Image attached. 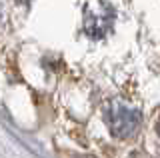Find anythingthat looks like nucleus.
<instances>
[{"instance_id": "f257e3e1", "label": "nucleus", "mask_w": 160, "mask_h": 158, "mask_svg": "<svg viewBox=\"0 0 160 158\" xmlns=\"http://www.w3.org/2000/svg\"><path fill=\"white\" fill-rule=\"evenodd\" d=\"M114 20H116V12L114 8L106 2H90L84 8V30L92 38H104L112 30Z\"/></svg>"}, {"instance_id": "f03ea898", "label": "nucleus", "mask_w": 160, "mask_h": 158, "mask_svg": "<svg viewBox=\"0 0 160 158\" xmlns=\"http://www.w3.org/2000/svg\"><path fill=\"white\" fill-rule=\"evenodd\" d=\"M106 122H108L114 136L128 138L130 134L136 132V128L140 124V112L136 108H130L126 104H122L120 100H114L108 108Z\"/></svg>"}, {"instance_id": "7ed1b4c3", "label": "nucleus", "mask_w": 160, "mask_h": 158, "mask_svg": "<svg viewBox=\"0 0 160 158\" xmlns=\"http://www.w3.org/2000/svg\"><path fill=\"white\" fill-rule=\"evenodd\" d=\"M158 132H160V124H158Z\"/></svg>"}]
</instances>
